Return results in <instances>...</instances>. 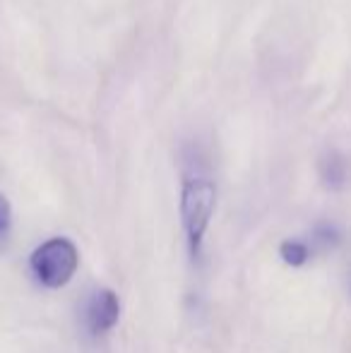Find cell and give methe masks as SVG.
Wrapping results in <instances>:
<instances>
[{"label": "cell", "mask_w": 351, "mask_h": 353, "mask_svg": "<svg viewBox=\"0 0 351 353\" xmlns=\"http://www.w3.org/2000/svg\"><path fill=\"white\" fill-rule=\"evenodd\" d=\"M214 205H217V188L210 178L195 176L183 181L181 219L192 257H200L202 252V241H205V233L210 228Z\"/></svg>", "instance_id": "1"}, {"label": "cell", "mask_w": 351, "mask_h": 353, "mask_svg": "<svg viewBox=\"0 0 351 353\" xmlns=\"http://www.w3.org/2000/svg\"><path fill=\"white\" fill-rule=\"evenodd\" d=\"M77 265H80V252L75 243L68 238H51L41 243L29 257L34 276L46 288H63L75 276Z\"/></svg>", "instance_id": "2"}, {"label": "cell", "mask_w": 351, "mask_h": 353, "mask_svg": "<svg viewBox=\"0 0 351 353\" xmlns=\"http://www.w3.org/2000/svg\"><path fill=\"white\" fill-rule=\"evenodd\" d=\"M121 315V303L118 296L111 288H101L97 291L87 303V327L92 334H106L108 330H113Z\"/></svg>", "instance_id": "3"}, {"label": "cell", "mask_w": 351, "mask_h": 353, "mask_svg": "<svg viewBox=\"0 0 351 353\" xmlns=\"http://www.w3.org/2000/svg\"><path fill=\"white\" fill-rule=\"evenodd\" d=\"M349 176H351L349 159L342 152L330 149V152L323 154V159H320V178H323V183L330 190H342L349 183Z\"/></svg>", "instance_id": "4"}, {"label": "cell", "mask_w": 351, "mask_h": 353, "mask_svg": "<svg viewBox=\"0 0 351 353\" xmlns=\"http://www.w3.org/2000/svg\"><path fill=\"white\" fill-rule=\"evenodd\" d=\"M310 245L308 243H303V241H284L279 245V255H281V260L286 262V265H291V267H301V265H305L308 262V257H310Z\"/></svg>", "instance_id": "5"}, {"label": "cell", "mask_w": 351, "mask_h": 353, "mask_svg": "<svg viewBox=\"0 0 351 353\" xmlns=\"http://www.w3.org/2000/svg\"><path fill=\"white\" fill-rule=\"evenodd\" d=\"M337 241H339V233L334 231V228H330V226L318 228V231H315V236H313V243L318 248H323V250L334 248V245H337Z\"/></svg>", "instance_id": "6"}, {"label": "cell", "mask_w": 351, "mask_h": 353, "mask_svg": "<svg viewBox=\"0 0 351 353\" xmlns=\"http://www.w3.org/2000/svg\"><path fill=\"white\" fill-rule=\"evenodd\" d=\"M10 221H12V210H10L8 197L0 192V236H3V233H8Z\"/></svg>", "instance_id": "7"}]
</instances>
